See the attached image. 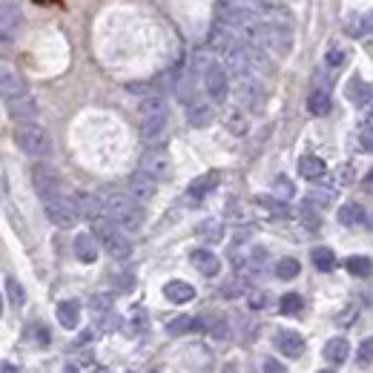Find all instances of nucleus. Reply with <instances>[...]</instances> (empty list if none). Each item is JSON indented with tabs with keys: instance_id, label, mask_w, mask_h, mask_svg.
<instances>
[{
	"instance_id": "obj_11",
	"label": "nucleus",
	"mask_w": 373,
	"mask_h": 373,
	"mask_svg": "<svg viewBox=\"0 0 373 373\" xmlns=\"http://www.w3.org/2000/svg\"><path fill=\"white\" fill-rule=\"evenodd\" d=\"M75 207H78V216L87 219V221H98L104 219V198L95 192H75L72 195Z\"/></svg>"
},
{
	"instance_id": "obj_60",
	"label": "nucleus",
	"mask_w": 373,
	"mask_h": 373,
	"mask_svg": "<svg viewBox=\"0 0 373 373\" xmlns=\"http://www.w3.org/2000/svg\"><path fill=\"white\" fill-rule=\"evenodd\" d=\"M152 373H158V370H152Z\"/></svg>"
},
{
	"instance_id": "obj_14",
	"label": "nucleus",
	"mask_w": 373,
	"mask_h": 373,
	"mask_svg": "<svg viewBox=\"0 0 373 373\" xmlns=\"http://www.w3.org/2000/svg\"><path fill=\"white\" fill-rule=\"evenodd\" d=\"M184 365L190 367V373H210L213 367V353L210 348H204V345H190L184 350Z\"/></svg>"
},
{
	"instance_id": "obj_31",
	"label": "nucleus",
	"mask_w": 373,
	"mask_h": 373,
	"mask_svg": "<svg viewBox=\"0 0 373 373\" xmlns=\"http://www.w3.org/2000/svg\"><path fill=\"white\" fill-rule=\"evenodd\" d=\"M138 115L141 118H152V115H167V101L161 95H147L141 104H138Z\"/></svg>"
},
{
	"instance_id": "obj_56",
	"label": "nucleus",
	"mask_w": 373,
	"mask_h": 373,
	"mask_svg": "<svg viewBox=\"0 0 373 373\" xmlns=\"http://www.w3.org/2000/svg\"><path fill=\"white\" fill-rule=\"evenodd\" d=\"M0 316H4V299H0Z\"/></svg>"
},
{
	"instance_id": "obj_22",
	"label": "nucleus",
	"mask_w": 373,
	"mask_h": 373,
	"mask_svg": "<svg viewBox=\"0 0 373 373\" xmlns=\"http://www.w3.org/2000/svg\"><path fill=\"white\" fill-rule=\"evenodd\" d=\"M164 296H167L173 305H187V302L195 299V287L176 279V281H167V284H164Z\"/></svg>"
},
{
	"instance_id": "obj_52",
	"label": "nucleus",
	"mask_w": 373,
	"mask_h": 373,
	"mask_svg": "<svg viewBox=\"0 0 373 373\" xmlns=\"http://www.w3.org/2000/svg\"><path fill=\"white\" fill-rule=\"evenodd\" d=\"M221 373H238V362H227V365L221 367Z\"/></svg>"
},
{
	"instance_id": "obj_36",
	"label": "nucleus",
	"mask_w": 373,
	"mask_h": 373,
	"mask_svg": "<svg viewBox=\"0 0 373 373\" xmlns=\"http://www.w3.org/2000/svg\"><path fill=\"white\" fill-rule=\"evenodd\" d=\"M279 307H281V313H284V316H296V313H302L305 299H302L299 293H287V296H281Z\"/></svg>"
},
{
	"instance_id": "obj_46",
	"label": "nucleus",
	"mask_w": 373,
	"mask_h": 373,
	"mask_svg": "<svg viewBox=\"0 0 373 373\" xmlns=\"http://www.w3.org/2000/svg\"><path fill=\"white\" fill-rule=\"evenodd\" d=\"M345 29H348V35H365V29H367V18H362V15H350L348 23H345Z\"/></svg>"
},
{
	"instance_id": "obj_43",
	"label": "nucleus",
	"mask_w": 373,
	"mask_h": 373,
	"mask_svg": "<svg viewBox=\"0 0 373 373\" xmlns=\"http://www.w3.org/2000/svg\"><path fill=\"white\" fill-rule=\"evenodd\" d=\"M247 305H250V310H264L270 305V296L264 290H250V293H247Z\"/></svg>"
},
{
	"instance_id": "obj_34",
	"label": "nucleus",
	"mask_w": 373,
	"mask_h": 373,
	"mask_svg": "<svg viewBox=\"0 0 373 373\" xmlns=\"http://www.w3.org/2000/svg\"><path fill=\"white\" fill-rule=\"evenodd\" d=\"M167 330H170V336H184V334H195L198 324H195L192 316H178V319H173L167 324Z\"/></svg>"
},
{
	"instance_id": "obj_7",
	"label": "nucleus",
	"mask_w": 373,
	"mask_h": 373,
	"mask_svg": "<svg viewBox=\"0 0 373 373\" xmlns=\"http://www.w3.org/2000/svg\"><path fill=\"white\" fill-rule=\"evenodd\" d=\"M32 187L40 195V201H49L55 195H61V178L58 170L49 167V164H35L32 167Z\"/></svg>"
},
{
	"instance_id": "obj_49",
	"label": "nucleus",
	"mask_w": 373,
	"mask_h": 373,
	"mask_svg": "<svg viewBox=\"0 0 373 373\" xmlns=\"http://www.w3.org/2000/svg\"><path fill=\"white\" fill-rule=\"evenodd\" d=\"M359 147H362L365 152H373V123L359 133Z\"/></svg>"
},
{
	"instance_id": "obj_1",
	"label": "nucleus",
	"mask_w": 373,
	"mask_h": 373,
	"mask_svg": "<svg viewBox=\"0 0 373 373\" xmlns=\"http://www.w3.org/2000/svg\"><path fill=\"white\" fill-rule=\"evenodd\" d=\"M104 216L123 233H138L144 227V210L141 204L133 201L123 192H109L104 195Z\"/></svg>"
},
{
	"instance_id": "obj_12",
	"label": "nucleus",
	"mask_w": 373,
	"mask_h": 373,
	"mask_svg": "<svg viewBox=\"0 0 373 373\" xmlns=\"http://www.w3.org/2000/svg\"><path fill=\"white\" fill-rule=\"evenodd\" d=\"M195 324H198L201 334L213 336V339H219V342L230 339V322H227L221 313H204V316L195 319Z\"/></svg>"
},
{
	"instance_id": "obj_19",
	"label": "nucleus",
	"mask_w": 373,
	"mask_h": 373,
	"mask_svg": "<svg viewBox=\"0 0 373 373\" xmlns=\"http://www.w3.org/2000/svg\"><path fill=\"white\" fill-rule=\"evenodd\" d=\"M213 104L210 101H190L187 104V121L192 123V127H207V123H213Z\"/></svg>"
},
{
	"instance_id": "obj_3",
	"label": "nucleus",
	"mask_w": 373,
	"mask_h": 373,
	"mask_svg": "<svg viewBox=\"0 0 373 373\" xmlns=\"http://www.w3.org/2000/svg\"><path fill=\"white\" fill-rule=\"evenodd\" d=\"M15 144L32 155V158H47L52 152V135L49 130H44L40 123H18V130H15Z\"/></svg>"
},
{
	"instance_id": "obj_35",
	"label": "nucleus",
	"mask_w": 373,
	"mask_h": 373,
	"mask_svg": "<svg viewBox=\"0 0 373 373\" xmlns=\"http://www.w3.org/2000/svg\"><path fill=\"white\" fill-rule=\"evenodd\" d=\"M302 273V264L296 262V259H281L279 264H276V276L281 279V281H290V279H296Z\"/></svg>"
},
{
	"instance_id": "obj_42",
	"label": "nucleus",
	"mask_w": 373,
	"mask_h": 373,
	"mask_svg": "<svg viewBox=\"0 0 373 373\" xmlns=\"http://www.w3.org/2000/svg\"><path fill=\"white\" fill-rule=\"evenodd\" d=\"M302 221H305L310 230H319V224H322V216H319V210H316L310 201L302 204Z\"/></svg>"
},
{
	"instance_id": "obj_9",
	"label": "nucleus",
	"mask_w": 373,
	"mask_h": 373,
	"mask_svg": "<svg viewBox=\"0 0 373 373\" xmlns=\"http://www.w3.org/2000/svg\"><path fill=\"white\" fill-rule=\"evenodd\" d=\"M23 29V15L18 4H0V44H12L18 40Z\"/></svg>"
},
{
	"instance_id": "obj_39",
	"label": "nucleus",
	"mask_w": 373,
	"mask_h": 373,
	"mask_svg": "<svg viewBox=\"0 0 373 373\" xmlns=\"http://www.w3.org/2000/svg\"><path fill=\"white\" fill-rule=\"evenodd\" d=\"M345 267H348V273H353V276H370V270H373L370 259H365V256H350V259L345 262Z\"/></svg>"
},
{
	"instance_id": "obj_57",
	"label": "nucleus",
	"mask_w": 373,
	"mask_h": 373,
	"mask_svg": "<svg viewBox=\"0 0 373 373\" xmlns=\"http://www.w3.org/2000/svg\"><path fill=\"white\" fill-rule=\"evenodd\" d=\"M0 4H15V0H0Z\"/></svg>"
},
{
	"instance_id": "obj_21",
	"label": "nucleus",
	"mask_w": 373,
	"mask_h": 373,
	"mask_svg": "<svg viewBox=\"0 0 373 373\" xmlns=\"http://www.w3.org/2000/svg\"><path fill=\"white\" fill-rule=\"evenodd\" d=\"M167 133V115H152V118H141V138L155 144Z\"/></svg>"
},
{
	"instance_id": "obj_30",
	"label": "nucleus",
	"mask_w": 373,
	"mask_h": 373,
	"mask_svg": "<svg viewBox=\"0 0 373 373\" xmlns=\"http://www.w3.org/2000/svg\"><path fill=\"white\" fill-rule=\"evenodd\" d=\"M256 207H259V210H264L267 216H273V219H287L290 216L287 204L279 201V198H273V195H259L256 198Z\"/></svg>"
},
{
	"instance_id": "obj_2",
	"label": "nucleus",
	"mask_w": 373,
	"mask_h": 373,
	"mask_svg": "<svg viewBox=\"0 0 373 373\" xmlns=\"http://www.w3.org/2000/svg\"><path fill=\"white\" fill-rule=\"evenodd\" d=\"M92 230H95V238H101L104 244V250L115 259V262H127L133 256V241L123 236V230H118L106 216L92 221Z\"/></svg>"
},
{
	"instance_id": "obj_55",
	"label": "nucleus",
	"mask_w": 373,
	"mask_h": 373,
	"mask_svg": "<svg viewBox=\"0 0 373 373\" xmlns=\"http://www.w3.org/2000/svg\"><path fill=\"white\" fill-rule=\"evenodd\" d=\"M367 29H373V12L367 15Z\"/></svg>"
},
{
	"instance_id": "obj_20",
	"label": "nucleus",
	"mask_w": 373,
	"mask_h": 373,
	"mask_svg": "<svg viewBox=\"0 0 373 373\" xmlns=\"http://www.w3.org/2000/svg\"><path fill=\"white\" fill-rule=\"evenodd\" d=\"M190 262H192V267H195L201 276H219V270H221L219 256L210 253V250H192V253H190Z\"/></svg>"
},
{
	"instance_id": "obj_13",
	"label": "nucleus",
	"mask_w": 373,
	"mask_h": 373,
	"mask_svg": "<svg viewBox=\"0 0 373 373\" xmlns=\"http://www.w3.org/2000/svg\"><path fill=\"white\" fill-rule=\"evenodd\" d=\"M307 109L313 115H327L330 112V84L324 80V75H316V84L307 95Z\"/></svg>"
},
{
	"instance_id": "obj_6",
	"label": "nucleus",
	"mask_w": 373,
	"mask_h": 373,
	"mask_svg": "<svg viewBox=\"0 0 373 373\" xmlns=\"http://www.w3.org/2000/svg\"><path fill=\"white\" fill-rule=\"evenodd\" d=\"M204 90L210 95V101L216 104H224L227 101V92H230V75L224 69V63L219 61H210L204 69Z\"/></svg>"
},
{
	"instance_id": "obj_15",
	"label": "nucleus",
	"mask_w": 373,
	"mask_h": 373,
	"mask_svg": "<svg viewBox=\"0 0 373 373\" xmlns=\"http://www.w3.org/2000/svg\"><path fill=\"white\" fill-rule=\"evenodd\" d=\"M273 342H276L279 353H284L287 359H296V356L305 353V336L296 334V330H279Z\"/></svg>"
},
{
	"instance_id": "obj_41",
	"label": "nucleus",
	"mask_w": 373,
	"mask_h": 373,
	"mask_svg": "<svg viewBox=\"0 0 373 373\" xmlns=\"http://www.w3.org/2000/svg\"><path fill=\"white\" fill-rule=\"evenodd\" d=\"M247 290V281L244 279H230V281H224L221 284V296H227V299H238L241 293Z\"/></svg>"
},
{
	"instance_id": "obj_16",
	"label": "nucleus",
	"mask_w": 373,
	"mask_h": 373,
	"mask_svg": "<svg viewBox=\"0 0 373 373\" xmlns=\"http://www.w3.org/2000/svg\"><path fill=\"white\" fill-rule=\"evenodd\" d=\"M6 109H9V118L12 121L32 123L35 115H37V101L32 95H23V98H15V101H6Z\"/></svg>"
},
{
	"instance_id": "obj_26",
	"label": "nucleus",
	"mask_w": 373,
	"mask_h": 373,
	"mask_svg": "<svg viewBox=\"0 0 373 373\" xmlns=\"http://www.w3.org/2000/svg\"><path fill=\"white\" fill-rule=\"evenodd\" d=\"M348 356H350V342H348L345 336H336V339H330V342L324 345V359H327V362L342 365Z\"/></svg>"
},
{
	"instance_id": "obj_23",
	"label": "nucleus",
	"mask_w": 373,
	"mask_h": 373,
	"mask_svg": "<svg viewBox=\"0 0 373 373\" xmlns=\"http://www.w3.org/2000/svg\"><path fill=\"white\" fill-rule=\"evenodd\" d=\"M75 256H78L80 262L92 264V262L98 259V238L90 236V233H78V238H75Z\"/></svg>"
},
{
	"instance_id": "obj_5",
	"label": "nucleus",
	"mask_w": 373,
	"mask_h": 373,
	"mask_svg": "<svg viewBox=\"0 0 373 373\" xmlns=\"http://www.w3.org/2000/svg\"><path fill=\"white\" fill-rule=\"evenodd\" d=\"M44 210H47V219L55 224V227H61V230H69V227H75L78 224V207H75V201L72 198H66V195H55V198H49V201H44Z\"/></svg>"
},
{
	"instance_id": "obj_50",
	"label": "nucleus",
	"mask_w": 373,
	"mask_h": 373,
	"mask_svg": "<svg viewBox=\"0 0 373 373\" xmlns=\"http://www.w3.org/2000/svg\"><path fill=\"white\" fill-rule=\"evenodd\" d=\"M262 370H264V373H287V367H284L279 359H264Z\"/></svg>"
},
{
	"instance_id": "obj_51",
	"label": "nucleus",
	"mask_w": 373,
	"mask_h": 373,
	"mask_svg": "<svg viewBox=\"0 0 373 373\" xmlns=\"http://www.w3.org/2000/svg\"><path fill=\"white\" fill-rule=\"evenodd\" d=\"M0 373H20V367H18V365H9V362H4V365H0Z\"/></svg>"
},
{
	"instance_id": "obj_53",
	"label": "nucleus",
	"mask_w": 373,
	"mask_h": 373,
	"mask_svg": "<svg viewBox=\"0 0 373 373\" xmlns=\"http://www.w3.org/2000/svg\"><path fill=\"white\" fill-rule=\"evenodd\" d=\"M365 190H367V192H373V170L365 176Z\"/></svg>"
},
{
	"instance_id": "obj_24",
	"label": "nucleus",
	"mask_w": 373,
	"mask_h": 373,
	"mask_svg": "<svg viewBox=\"0 0 373 373\" xmlns=\"http://www.w3.org/2000/svg\"><path fill=\"white\" fill-rule=\"evenodd\" d=\"M198 238L207 241V244L224 241V221H219V219H204V221L198 224Z\"/></svg>"
},
{
	"instance_id": "obj_28",
	"label": "nucleus",
	"mask_w": 373,
	"mask_h": 373,
	"mask_svg": "<svg viewBox=\"0 0 373 373\" xmlns=\"http://www.w3.org/2000/svg\"><path fill=\"white\" fill-rule=\"evenodd\" d=\"M299 173H302L307 181H319V178L327 173V167H324V161H322V158H316V155H305V158L299 161Z\"/></svg>"
},
{
	"instance_id": "obj_29",
	"label": "nucleus",
	"mask_w": 373,
	"mask_h": 373,
	"mask_svg": "<svg viewBox=\"0 0 373 373\" xmlns=\"http://www.w3.org/2000/svg\"><path fill=\"white\" fill-rule=\"evenodd\" d=\"M348 98H350L356 106H365V104L373 101V90H370V84H365L362 78H353L350 84H348Z\"/></svg>"
},
{
	"instance_id": "obj_27",
	"label": "nucleus",
	"mask_w": 373,
	"mask_h": 373,
	"mask_svg": "<svg viewBox=\"0 0 373 373\" xmlns=\"http://www.w3.org/2000/svg\"><path fill=\"white\" fill-rule=\"evenodd\" d=\"M58 322H61V327L75 330V327H78V322H80V305H78L75 299L61 302V305H58Z\"/></svg>"
},
{
	"instance_id": "obj_4",
	"label": "nucleus",
	"mask_w": 373,
	"mask_h": 373,
	"mask_svg": "<svg viewBox=\"0 0 373 373\" xmlns=\"http://www.w3.org/2000/svg\"><path fill=\"white\" fill-rule=\"evenodd\" d=\"M141 173L149 176L152 181H167L173 176V158L164 147H149L141 155Z\"/></svg>"
},
{
	"instance_id": "obj_37",
	"label": "nucleus",
	"mask_w": 373,
	"mask_h": 373,
	"mask_svg": "<svg viewBox=\"0 0 373 373\" xmlns=\"http://www.w3.org/2000/svg\"><path fill=\"white\" fill-rule=\"evenodd\" d=\"M26 339H29L32 345H37V348H47V345H49V330H47L44 324H29V327H26Z\"/></svg>"
},
{
	"instance_id": "obj_59",
	"label": "nucleus",
	"mask_w": 373,
	"mask_h": 373,
	"mask_svg": "<svg viewBox=\"0 0 373 373\" xmlns=\"http://www.w3.org/2000/svg\"><path fill=\"white\" fill-rule=\"evenodd\" d=\"M101 373H109V370H101Z\"/></svg>"
},
{
	"instance_id": "obj_18",
	"label": "nucleus",
	"mask_w": 373,
	"mask_h": 373,
	"mask_svg": "<svg viewBox=\"0 0 373 373\" xmlns=\"http://www.w3.org/2000/svg\"><path fill=\"white\" fill-rule=\"evenodd\" d=\"M219 181H221V173H204V176H198L192 184H190V190H187V195H190V201H204L207 195H210L216 187H219Z\"/></svg>"
},
{
	"instance_id": "obj_25",
	"label": "nucleus",
	"mask_w": 373,
	"mask_h": 373,
	"mask_svg": "<svg viewBox=\"0 0 373 373\" xmlns=\"http://www.w3.org/2000/svg\"><path fill=\"white\" fill-rule=\"evenodd\" d=\"M224 127L233 133V135H247V130H250V121H247V112L233 106L224 112Z\"/></svg>"
},
{
	"instance_id": "obj_8",
	"label": "nucleus",
	"mask_w": 373,
	"mask_h": 373,
	"mask_svg": "<svg viewBox=\"0 0 373 373\" xmlns=\"http://www.w3.org/2000/svg\"><path fill=\"white\" fill-rule=\"evenodd\" d=\"M236 98H238L241 106L253 109V112H262V106H264V90H262V84L253 75H238Z\"/></svg>"
},
{
	"instance_id": "obj_10",
	"label": "nucleus",
	"mask_w": 373,
	"mask_h": 373,
	"mask_svg": "<svg viewBox=\"0 0 373 373\" xmlns=\"http://www.w3.org/2000/svg\"><path fill=\"white\" fill-rule=\"evenodd\" d=\"M0 95H4L6 101H15V98L29 95L26 78L18 69H12V66H0Z\"/></svg>"
},
{
	"instance_id": "obj_47",
	"label": "nucleus",
	"mask_w": 373,
	"mask_h": 373,
	"mask_svg": "<svg viewBox=\"0 0 373 373\" xmlns=\"http://www.w3.org/2000/svg\"><path fill=\"white\" fill-rule=\"evenodd\" d=\"M345 61H348V49H339V47H334L327 52V66L330 69H339V66H345Z\"/></svg>"
},
{
	"instance_id": "obj_40",
	"label": "nucleus",
	"mask_w": 373,
	"mask_h": 373,
	"mask_svg": "<svg viewBox=\"0 0 373 373\" xmlns=\"http://www.w3.org/2000/svg\"><path fill=\"white\" fill-rule=\"evenodd\" d=\"M6 290H9V302H12L15 307H23V302H26L23 284H20L18 279H6Z\"/></svg>"
},
{
	"instance_id": "obj_58",
	"label": "nucleus",
	"mask_w": 373,
	"mask_h": 373,
	"mask_svg": "<svg viewBox=\"0 0 373 373\" xmlns=\"http://www.w3.org/2000/svg\"><path fill=\"white\" fill-rule=\"evenodd\" d=\"M319 373H334V370H319Z\"/></svg>"
},
{
	"instance_id": "obj_48",
	"label": "nucleus",
	"mask_w": 373,
	"mask_h": 373,
	"mask_svg": "<svg viewBox=\"0 0 373 373\" xmlns=\"http://www.w3.org/2000/svg\"><path fill=\"white\" fill-rule=\"evenodd\" d=\"M273 190H276V195H279V201H287V198H293V184H290L287 178H276V184H273Z\"/></svg>"
},
{
	"instance_id": "obj_44",
	"label": "nucleus",
	"mask_w": 373,
	"mask_h": 373,
	"mask_svg": "<svg viewBox=\"0 0 373 373\" xmlns=\"http://www.w3.org/2000/svg\"><path fill=\"white\" fill-rule=\"evenodd\" d=\"M356 362H359L362 367H367V365L373 362V336L365 339V342L359 345V350H356Z\"/></svg>"
},
{
	"instance_id": "obj_32",
	"label": "nucleus",
	"mask_w": 373,
	"mask_h": 373,
	"mask_svg": "<svg viewBox=\"0 0 373 373\" xmlns=\"http://www.w3.org/2000/svg\"><path fill=\"white\" fill-rule=\"evenodd\" d=\"M310 259H313L316 270H322V273H327V270L336 267V256H334V250H330V247H313Z\"/></svg>"
},
{
	"instance_id": "obj_33",
	"label": "nucleus",
	"mask_w": 373,
	"mask_h": 373,
	"mask_svg": "<svg viewBox=\"0 0 373 373\" xmlns=\"http://www.w3.org/2000/svg\"><path fill=\"white\" fill-rule=\"evenodd\" d=\"M362 219H365V213H362V207H359L356 201H348V204L339 207V221H342L345 227H353V224H359Z\"/></svg>"
},
{
	"instance_id": "obj_45",
	"label": "nucleus",
	"mask_w": 373,
	"mask_h": 373,
	"mask_svg": "<svg viewBox=\"0 0 373 373\" xmlns=\"http://www.w3.org/2000/svg\"><path fill=\"white\" fill-rule=\"evenodd\" d=\"M307 201L316 207V210H322V207H327L330 201H334V192H330V190H316V192L307 195Z\"/></svg>"
},
{
	"instance_id": "obj_38",
	"label": "nucleus",
	"mask_w": 373,
	"mask_h": 373,
	"mask_svg": "<svg viewBox=\"0 0 373 373\" xmlns=\"http://www.w3.org/2000/svg\"><path fill=\"white\" fill-rule=\"evenodd\" d=\"M90 310L101 319V316H106V313H112V296L109 293H95L92 299H90Z\"/></svg>"
},
{
	"instance_id": "obj_54",
	"label": "nucleus",
	"mask_w": 373,
	"mask_h": 373,
	"mask_svg": "<svg viewBox=\"0 0 373 373\" xmlns=\"http://www.w3.org/2000/svg\"><path fill=\"white\" fill-rule=\"evenodd\" d=\"M63 373H78V367H75V365H66V370H63Z\"/></svg>"
},
{
	"instance_id": "obj_17",
	"label": "nucleus",
	"mask_w": 373,
	"mask_h": 373,
	"mask_svg": "<svg viewBox=\"0 0 373 373\" xmlns=\"http://www.w3.org/2000/svg\"><path fill=\"white\" fill-rule=\"evenodd\" d=\"M130 198L138 201V204L152 201V198H155V181L138 170L135 176H130Z\"/></svg>"
}]
</instances>
